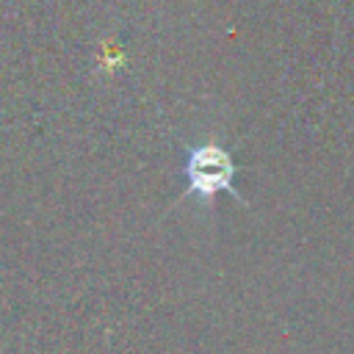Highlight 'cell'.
<instances>
[{"mask_svg": "<svg viewBox=\"0 0 354 354\" xmlns=\"http://www.w3.org/2000/svg\"><path fill=\"white\" fill-rule=\"evenodd\" d=\"M232 174H235V166L230 160V155L218 147H196L188 152V163H185V177H188V196L191 194H199L210 202L213 194L218 191H230L238 202L241 194L232 188Z\"/></svg>", "mask_w": 354, "mask_h": 354, "instance_id": "1", "label": "cell"}]
</instances>
